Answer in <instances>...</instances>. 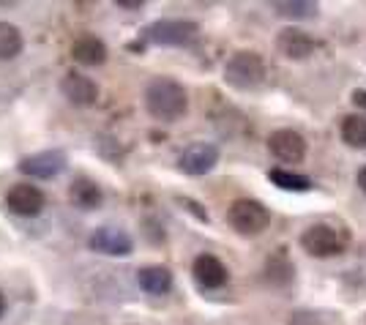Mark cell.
I'll return each instance as SVG.
<instances>
[{
  "label": "cell",
  "mask_w": 366,
  "mask_h": 325,
  "mask_svg": "<svg viewBox=\"0 0 366 325\" xmlns=\"http://www.w3.org/2000/svg\"><path fill=\"white\" fill-rule=\"evenodd\" d=\"M268 181L279 189H285V191H309L312 189V178H306V175H298V172H290V170H282V167H276V170L268 172Z\"/></svg>",
  "instance_id": "18"
},
{
  "label": "cell",
  "mask_w": 366,
  "mask_h": 325,
  "mask_svg": "<svg viewBox=\"0 0 366 325\" xmlns=\"http://www.w3.org/2000/svg\"><path fill=\"white\" fill-rule=\"evenodd\" d=\"M292 271H295V268H292V263L287 260V254L279 251V254L271 257L268 265H265V279H268L271 284H276V287H285L292 279Z\"/></svg>",
  "instance_id": "20"
},
{
  "label": "cell",
  "mask_w": 366,
  "mask_h": 325,
  "mask_svg": "<svg viewBox=\"0 0 366 325\" xmlns=\"http://www.w3.org/2000/svg\"><path fill=\"white\" fill-rule=\"evenodd\" d=\"M71 58L79 66H102L107 61V44L96 36H79L71 44Z\"/></svg>",
  "instance_id": "14"
},
{
  "label": "cell",
  "mask_w": 366,
  "mask_h": 325,
  "mask_svg": "<svg viewBox=\"0 0 366 325\" xmlns=\"http://www.w3.org/2000/svg\"><path fill=\"white\" fill-rule=\"evenodd\" d=\"M63 170H66V156L61 151H41V154H33L19 161V172L22 175L41 178V181L58 178Z\"/></svg>",
  "instance_id": "10"
},
{
  "label": "cell",
  "mask_w": 366,
  "mask_h": 325,
  "mask_svg": "<svg viewBox=\"0 0 366 325\" xmlns=\"http://www.w3.org/2000/svg\"><path fill=\"white\" fill-rule=\"evenodd\" d=\"M61 91L74 107H93L99 101V85L85 74H66L61 79Z\"/></svg>",
  "instance_id": "12"
},
{
  "label": "cell",
  "mask_w": 366,
  "mask_h": 325,
  "mask_svg": "<svg viewBox=\"0 0 366 325\" xmlns=\"http://www.w3.org/2000/svg\"><path fill=\"white\" fill-rule=\"evenodd\" d=\"M137 281L148 295H167L172 290V274L164 265H145V268H139Z\"/></svg>",
  "instance_id": "15"
},
{
  "label": "cell",
  "mask_w": 366,
  "mask_h": 325,
  "mask_svg": "<svg viewBox=\"0 0 366 325\" xmlns=\"http://www.w3.org/2000/svg\"><path fill=\"white\" fill-rule=\"evenodd\" d=\"M315 46H317L315 39L304 31L287 28V31H282L276 36V49H279L287 61H304V58H309V55L315 52Z\"/></svg>",
  "instance_id": "13"
},
{
  "label": "cell",
  "mask_w": 366,
  "mask_h": 325,
  "mask_svg": "<svg viewBox=\"0 0 366 325\" xmlns=\"http://www.w3.org/2000/svg\"><path fill=\"white\" fill-rule=\"evenodd\" d=\"M197 22L189 19H159L145 28V39L159 46H186L197 39Z\"/></svg>",
  "instance_id": "5"
},
{
  "label": "cell",
  "mask_w": 366,
  "mask_h": 325,
  "mask_svg": "<svg viewBox=\"0 0 366 325\" xmlns=\"http://www.w3.org/2000/svg\"><path fill=\"white\" fill-rule=\"evenodd\" d=\"M224 82L235 91H254L265 82V63L252 49L232 52L224 63Z\"/></svg>",
  "instance_id": "2"
},
{
  "label": "cell",
  "mask_w": 366,
  "mask_h": 325,
  "mask_svg": "<svg viewBox=\"0 0 366 325\" xmlns=\"http://www.w3.org/2000/svg\"><path fill=\"white\" fill-rule=\"evenodd\" d=\"M69 197L82 211H93V208H99L104 202L102 186L96 184V181H91V178H76L74 184L69 186Z\"/></svg>",
  "instance_id": "16"
},
{
  "label": "cell",
  "mask_w": 366,
  "mask_h": 325,
  "mask_svg": "<svg viewBox=\"0 0 366 325\" xmlns=\"http://www.w3.org/2000/svg\"><path fill=\"white\" fill-rule=\"evenodd\" d=\"M88 246L93 251H99V254H107V257H126V254H132L134 241L126 230L107 224V227H99V230L91 232Z\"/></svg>",
  "instance_id": "6"
},
{
  "label": "cell",
  "mask_w": 366,
  "mask_h": 325,
  "mask_svg": "<svg viewBox=\"0 0 366 325\" xmlns=\"http://www.w3.org/2000/svg\"><path fill=\"white\" fill-rule=\"evenodd\" d=\"M227 221L241 235H259L271 224V211L259 200H235L227 208Z\"/></svg>",
  "instance_id": "4"
},
{
  "label": "cell",
  "mask_w": 366,
  "mask_h": 325,
  "mask_svg": "<svg viewBox=\"0 0 366 325\" xmlns=\"http://www.w3.org/2000/svg\"><path fill=\"white\" fill-rule=\"evenodd\" d=\"M145 109L156 121H178L189 109V96L181 82L169 77H156L145 88Z\"/></svg>",
  "instance_id": "1"
},
{
  "label": "cell",
  "mask_w": 366,
  "mask_h": 325,
  "mask_svg": "<svg viewBox=\"0 0 366 325\" xmlns=\"http://www.w3.org/2000/svg\"><path fill=\"white\" fill-rule=\"evenodd\" d=\"M115 6H121V9H129V11H134V9H142V3H137V0H115Z\"/></svg>",
  "instance_id": "23"
},
{
  "label": "cell",
  "mask_w": 366,
  "mask_h": 325,
  "mask_svg": "<svg viewBox=\"0 0 366 325\" xmlns=\"http://www.w3.org/2000/svg\"><path fill=\"white\" fill-rule=\"evenodd\" d=\"M6 205H9V211L16 214V216H39V214L44 211L46 197L39 186L16 184V186L9 189V194H6Z\"/></svg>",
  "instance_id": "7"
},
{
  "label": "cell",
  "mask_w": 366,
  "mask_h": 325,
  "mask_svg": "<svg viewBox=\"0 0 366 325\" xmlns=\"http://www.w3.org/2000/svg\"><path fill=\"white\" fill-rule=\"evenodd\" d=\"M22 33L16 31L14 25L0 22V61H11L22 52Z\"/></svg>",
  "instance_id": "19"
},
{
  "label": "cell",
  "mask_w": 366,
  "mask_h": 325,
  "mask_svg": "<svg viewBox=\"0 0 366 325\" xmlns=\"http://www.w3.org/2000/svg\"><path fill=\"white\" fill-rule=\"evenodd\" d=\"M192 274H194V281L202 290H219V287L227 284L229 279L227 265L214 254H197V260L192 265Z\"/></svg>",
  "instance_id": "11"
},
{
  "label": "cell",
  "mask_w": 366,
  "mask_h": 325,
  "mask_svg": "<svg viewBox=\"0 0 366 325\" xmlns=\"http://www.w3.org/2000/svg\"><path fill=\"white\" fill-rule=\"evenodd\" d=\"M352 104L366 109V91H352Z\"/></svg>",
  "instance_id": "22"
},
{
  "label": "cell",
  "mask_w": 366,
  "mask_h": 325,
  "mask_svg": "<svg viewBox=\"0 0 366 325\" xmlns=\"http://www.w3.org/2000/svg\"><path fill=\"white\" fill-rule=\"evenodd\" d=\"M216 161H219V148L214 142H194L178 156V167L186 175H205L214 170Z\"/></svg>",
  "instance_id": "9"
},
{
  "label": "cell",
  "mask_w": 366,
  "mask_h": 325,
  "mask_svg": "<svg viewBox=\"0 0 366 325\" xmlns=\"http://www.w3.org/2000/svg\"><path fill=\"white\" fill-rule=\"evenodd\" d=\"M358 186H361V191L366 194V167H361V170H358Z\"/></svg>",
  "instance_id": "24"
},
{
  "label": "cell",
  "mask_w": 366,
  "mask_h": 325,
  "mask_svg": "<svg viewBox=\"0 0 366 325\" xmlns=\"http://www.w3.org/2000/svg\"><path fill=\"white\" fill-rule=\"evenodd\" d=\"M342 139H345L350 148L364 151L366 148V118L347 115V118L342 121Z\"/></svg>",
  "instance_id": "21"
},
{
  "label": "cell",
  "mask_w": 366,
  "mask_h": 325,
  "mask_svg": "<svg viewBox=\"0 0 366 325\" xmlns=\"http://www.w3.org/2000/svg\"><path fill=\"white\" fill-rule=\"evenodd\" d=\"M3 311H6V295L0 293V317H3Z\"/></svg>",
  "instance_id": "25"
},
{
  "label": "cell",
  "mask_w": 366,
  "mask_h": 325,
  "mask_svg": "<svg viewBox=\"0 0 366 325\" xmlns=\"http://www.w3.org/2000/svg\"><path fill=\"white\" fill-rule=\"evenodd\" d=\"M268 151L276 161H285V164H295V161H304L306 156V139L292 131V129H276L274 134L268 137Z\"/></svg>",
  "instance_id": "8"
},
{
  "label": "cell",
  "mask_w": 366,
  "mask_h": 325,
  "mask_svg": "<svg viewBox=\"0 0 366 325\" xmlns=\"http://www.w3.org/2000/svg\"><path fill=\"white\" fill-rule=\"evenodd\" d=\"M301 246L312 257H339L347 249V232L336 230L331 224H312L301 232Z\"/></svg>",
  "instance_id": "3"
},
{
  "label": "cell",
  "mask_w": 366,
  "mask_h": 325,
  "mask_svg": "<svg viewBox=\"0 0 366 325\" xmlns=\"http://www.w3.org/2000/svg\"><path fill=\"white\" fill-rule=\"evenodd\" d=\"M271 9L285 19H312V16H317V3H312V0H279Z\"/></svg>",
  "instance_id": "17"
}]
</instances>
